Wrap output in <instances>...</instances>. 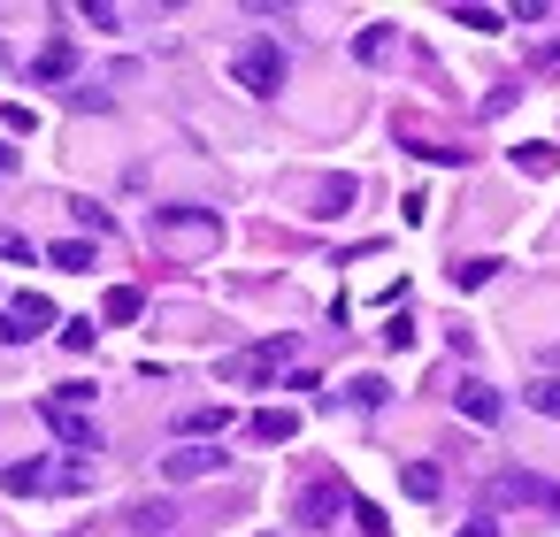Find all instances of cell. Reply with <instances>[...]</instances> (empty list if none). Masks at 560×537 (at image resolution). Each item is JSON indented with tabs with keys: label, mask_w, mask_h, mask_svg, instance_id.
<instances>
[{
	"label": "cell",
	"mask_w": 560,
	"mask_h": 537,
	"mask_svg": "<svg viewBox=\"0 0 560 537\" xmlns=\"http://www.w3.org/2000/svg\"><path fill=\"white\" fill-rule=\"evenodd\" d=\"M453 24H460V32H506L499 9H453Z\"/></svg>",
	"instance_id": "23"
},
{
	"label": "cell",
	"mask_w": 560,
	"mask_h": 537,
	"mask_svg": "<svg viewBox=\"0 0 560 537\" xmlns=\"http://www.w3.org/2000/svg\"><path fill=\"white\" fill-rule=\"evenodd\" d=\"M399 483H407V499H438V491H445V476H438L430 460H407V468H399Z\"/></svg>",
	"instance_id": "16"
},
{
	"label": "cell",
	"mask_w": 560,
	"mask_h": 537,
	"mask_svg": "<svg viewBox=\"0 0 560 537\" xmlns=\"http://www.w3.org/2000/svg\"><path fill=\"white\" fill-rule=\"evenodd\" d=\"M353 55H361V62H384V55H392V24H369V32L353 39Z\"/></svg>",
	"instance_id": "21"
},
{
	"label": "cell",
	"mask_w": 560,
	"mask_h": 537,
	"mask_svg": "<svg viewBox=\"0 0 560 537\" xmlns=\"http://www.w3.org/2000/svg\"><path fill=\"white\" fill-rule=\"evenodd\" d=\"M62 346H70V353H93V346H101V330L78 315V323H62Z\"/></svg>",
	"instance_id": "25"
},
{
	"label": "cell",
	"mask_w": 560,
	"mask_h": 537,
	"mask_svg": "<svg viewBox=\"0 0 560 537\" xmlns=\"http://www.w3.org/2000/svg\"><path fill=\"white\" fill-rule=\"evenodd\" d=\"M238 85H246L254 101L284 93V47H277V39H246V47H238Z\"/></svg>",
	"instance_id": "2"
},
{
	"label": "cell",
	"mask_w": 560,
	"mask_h": 537,
	"mask_svg": "<svg viewBox=\"0 0 560 537\" xmlns=\"http://www.w3.org/2000/svg\"><path fill=\"white\" fill-rule=\"evenodd\" d=\"M346 399H353V407H384L392 392H384V376H353V384H346Z\"/></svg>",
	"instance_id": "24"
},
{
	"label": "cell",
	"mask_w": 560,
	"mask_h": 537,
	"mask_svg": "<svg viewBox=\"0 0 560 537\" xmlns=\"http://www.w3.org/2000/svg\"><path fill=\"white\" fill-rule=\"evenodd\" d=\"M460 537H499V522H468V529H460Z\"/></svg>",
	"instance_id": "28"
},
{
	"label": "cell",
	"mask_w": 560,
	"mask_h": 537,
	"mask_svg": "<svg viewBox=\"0 0 560 537\" xmlns=\"http://www.w3.org/2000/svg\"><path fill=\"white\" fill-rule=\"evenodd\" d=\"M154 223H162V238H192V246H208V238L223 231V223H215L208 208H162Z\"/></svg>",
	"instance_id": "7"
},
{
	"label": "cell",
	"mask_w": 560,
	"mask_h": 537,
	"mask_svg": "<svg viewBox=\"0 0 560 537\" xmlns=\"http://www.w3.org/2000/svg\"><path fill=\"white\" fill-rule=\"evenodd\" d=\"M0 483H9L16 499H39V491H78L85 476H78V468H47V460H16V468L0 476Z\"/></svg>",
	"instance_id": "4"
},
{
	"label": "cell",
	"mask_w": 560,
	"mask_h": 537,
	"mask_svg": "<svg viewBox=\"0 0 560 537\" xmlns=\"http://www.w3.org/2000/svg\"><path fill=\"white\" fill-rule=\"evenodd\" d=\"M0 346H24V338H16V323H9V315H0Z\"/></svg>",
	"instance_id": "29"
},
{
	"label": "cell",
	"mask_w": 560,
	"mask_h": 537,
	"mask_svg": "<svg viewBox=\"0 0 560 537\" xmlns=\"http://www.w3.org/2000/svg\"><path fill=\"white\" fill-rule=\"evenodd\" d=\"M491 277H499V261H491V254H476V261H460V269H453V284H460V292H483Z\"/></svg>",
	"instance_id": "18"
},
{
	"label": "cell",
	"mask_w": 560,
	"mask_h": 537,
	"mask_svg": "<svg viewBox=\"0 0 560 537\" xmlns=\"http://www.w3.org/2000/svg\"><path fill=\"white\" fill-rule=\"evenodd\" d=\"M32 70H39L47 85H55V78H70V70H78V55H70V39H55V47H39V62H32Z\"/></svg>",
	"instance_id": "17"
},
{
	"label": "cell",
	"mask_w": 560,
	"mask_h": 537,
	"mask_svg": "<svg viewBox=\"0 0 560 537\" xmlns=\"http://www.w3.org/2000/svg\"><path fill=\"white\" fill-rule=\"evenodd\" d=\"M284 369V338H269V346H254V353H231L223 361V376L231 384H261V376H277Z\"/></svg>",
	"instance_id": "6"
},
{
	"label": "cell",
	"mask_w": 560,
	"mask_h": 537,
	"mask_svg": "<svg viewBox=\"0 0 560 537\" xmlns=\"http://www.w3.org/2000/svg\"><path fill=\"white\" fill-rule=\"evenodd\" d=\"M384 346H392V353H399V346H415V323H407V315H392V323H384Z\"/></svg>",
	"instance_id": "27"
},
{
	"label": "cell",
	"mask_w": 560,
	"mask_h": 537,
	"mask_svg": "<svg viewBox=\"0 0 560 537\" xmlns=\"http://www.w3.org/2000/svg\"><path fill=\"white\" fill-rule=\"evenodd\" d=\"M170 522H177V514H170L162 499H147V506H131V529H139V537H162Z\"/></svg>",
	"instance_id": "19"
},
{
	"label": "cell",
	"mask_w": 560,
	"mask_h": 537,
	"mask_svg": "<svg viewBox=\"0 0 560 537\" xmlns=\"http://www.w3.org/2000/svg\"><path fill=\"white\" fill-rule=\"evenodd\" d=\"M514 170H522V177H552V170H560V147L529 139V147H514Z\"/></svg>",
	"instance_id": "14"
},
{
	"label": "cell",
	"mask_w": 560,
	"mask_h": 537,
	"mask_svg": "<svg viewBox=\"0 0 560 537\" xmlns=\"http://www.w3.org/2000/svg\"><path fill=\"white\" fill-rule=\"evenodd\" d=\"M338 506H346V483H338V476H330V483H307V499H300V522H315V529H323Z\"/></svg>",
	"instance_id": "11"
},
{
	"label": "cell",
	"mask_w": 560,
	"mask_h": 537,
	"mask_svg": "<svg viewBox=\"0 0 560 537\" xmlns=\"http://www.w3.org/2000/svg\"><path fill=\"white\" fill-rule=\"evenodd\" d=\"M453 407H460V415H468V422H483V430H491V422H499V415H506V399H499V392H491V384H483V376H468V384H460V392H453Z\"/></svg>",
	"instance_id": "9"
},
{
	"label": "cell",
	"mask_w": 560,
	"mask_h": 537,
	"mask_svg": "<svg viewBox=\"0 0 560 537\" xmlns=\"http://www.w3.org/2000/svg\"><path fill=\"white\" fill-rule=\"evenodd\" d=\"M32 254H39V246H32L24 231H0V261H32Z\"/></svg>",
	"instance_id": "26"
},
{
	"label": "cell",
	"mask_w": 560,
	"mask_h": 537,
	"mask_svg": "<svg viewBox=\"0 0 560 537\" xmlns=\"http://www.w3.org/2000/svg\"><path fill=\"white\" fill-rule=\"evenodd\" d=\"M491 506H545V514H560V483H545L529 468H499L491 476Z\"/></svg>",
	"instance_id": "3"
},
{
	"label": "cell",
	"mask_w": 560,
	"mask_h": 537,
	"mask_svg": "<svg viewBox=\"0 0 560 537\" xmlns=\"http://www.w3.org/2000/svg\"><path fill=\"white\" fill-rule=\"evenodd\" d=\"M39 415H47V430H55L62 445L101 453V430H93V384H62V392H47V399H39Z\"/></svg>",
	"instance_id": "1"
},
{
	"label": "cell",
	"mask_w": 560,
	"mask_h": 537,
	"mask_svg": "<svg viewBox=\"0 0 560 537\" xmlns=\"http://www.w3.org/2000/svg\"><path fill=\"white\" fill-rule=\"evenodd\" d=\"M0 315L16 323V338H32V330H62V315H55V300H47V292H16Z\"/></svg>",
	"instance_id": "5"
},
{
	"label": "cell",
	"mask_w": 560,
	"mask_h": 537,
	"mask_svg": "<svg viewBox=\"0 0 560 537\" xmlns=\"http://www.w3.org/2000/svg\"><path fill=\"white\" fill-rule=\"evenodd\" d=\"M254 437H261V445H284V437H300V415H292V407H261V415H254Z\"/></svg>",
	"instance_id": "13"
},
{
	"label": "cell",
	"mask_w": 560,
	"mask_h": 537,
	"mask_svg": "<svg viewBox=\"0 0 560 537\" xmlns=\"http://www.w3.org/2000/svg\"><path fill=\"white\" fill-rule=\"evenodd\" d=\"M315 208H330V215L353 208V177H323V185H315Z\"/></svg>",
	"instance_id": "22"
},
{
	"label": "cell",
	"mask_w": 560,
	"mask_h": 537,
	"mask_svg": "<svg viewBox=\"0 0 560 537\" xmlns=\"http://www.w3.org/2000/svg\"><path fill=\"white\" fill-rule=\"evenodd\" d=\"M177 430H185V445H208V437L231 430V407H223V399H215V407H192V415H177Z\"/></svg>",
	"instance_id": "10"
},
{
	"label": "cell",
	"mask_w": 560,
	"mask_h": 537,
	"mask_svg": "<svg viewBox=\"0 0 560 537\" xmlns=\"http://www.w3.org/2000/svg\"><path fill=\"white\" fill-rule=\"evenodd\" d=\"M215 468H223V445H177V453L162 460L170 483H192V476H215Z\"/></svg>",
	"instance_id": "8"
},
{
	"label": "cell",
	"mask_w": 560,
	"mask_h": 537,
	"mask_svg": "<svg viewBox=\"0 0 560 537\" xmlns=\"http://www.w3.org/2000/svg\"><path fill=\"white\" fill-rule=\"evenodd\" d=\"M522 399H529V407H537L545 422H560V376H537V384H529Z\"/></svg>",
	"instance_id": "20"
},
{
	"label": "cell",
	"mask_w": 560,
	"mask_h": 537,
	"mask_svg": "<svg viewBox=\"0 0 560 537\" xmlns=\"http://www.w3.org/2000/svg\"><path fill=\"white\" fill-rule=\"evenodd\" d=\"M101 315H108V323H139V315H147V292H139V284H108Z\"/></svg>",
	"instance_id": "12"
},
{
	"label": "cell",
	"mask_w": 560,
	"mask_h": 537,
	"mask_svg": "<svg viewBox=\"0 0 560 537\" xmlns=\"http://www.w3.org/2000/svg\"><path fill=\"white\" fill-rule=\"evenodd\" d=\"M47 261L78 277V269H93V238H55V246H47Z\"/></svg>",
	"instance_id": "15"
}]
</instances>
